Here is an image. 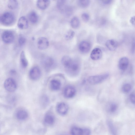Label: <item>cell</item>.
<instances>
[{
  "label": "cell",
  "instance_id": "9c48e42d",
  "mask_svg": "<svg viewBox=\"0 0 135 135\" xmlns=\"http://www.w3.org/2000/svg\"><path fill=\"white\" fill-rule=\"evenodd\" d=\"M69 109L68 105L64 102L58 103L56 106V110L58 113L61 115H64L68 112Z\"/></svg>",
  "mask_w": 135,
  "mask_h": 135
},
{
  "label": "cell",
  "instance_id": "8992f818",
  "mask_svg": "<svg viewBox=\"0 0 135 135\" xmlns=\"http://www.w3.org/2000/svg\"><path fill=\"white\" fill-rule=\"evenodd\" d=\"M4 86L7 91L12 92L15 91L17 88V84L15 80L12 78L7 79L4 83Z\"/></svg>",
  "mask_w": 135,
  "mask_h": 135
},
{
  "label": "cell",
  "instance_id": "ffe728a7",
  "mask_svg": "<svg viewBox=\"0 0 135 135\" xmlns=\"http://www.w3.org/2000/svg\"><path fill=\"white\" fill-rule=\"evenodd\" d=\"M44 119L45 122L49 125L52 124L55 121L54 116L51 114L49 113L46 114Z\"/></svg>",
  "mask_w": 135,
  "mask_h": 135
},
{
  "label": "cell",
  "instance_id": "e575fe53",
  "mask_svg": "<svg viewBox=\"0 0 135 135\" xmlns=\"http://www.w3.org/2000/svg\"><path fill=\"white\" fill-rule=\"evenodd\" d=\"M129 99L130 102L133 104H135V93L134 92L131 93L129 95Z\"/></svg>",
  "mask_w": 135,
  "mask_h": 135
},
{
  "label": "cell",
  "instance_id": "603a6c76",
  "mask_svg": "<svg viewBox=\"0 0 135 135\" xmlns=\"http://www.w3.org/2000/svg\"><path fill=\"white\" fill-rule=\"evenodd\" d=\"M18 2L17 1L10 0L8 1L7 6L10 9H16L18 6Z\"/></svg>",
  "mask_w": 135,
  "mask_h": 135
},
{
  "label": "cell",
  "instance_id": "52a82bcc",
  "mask_svg": "<svg viewBox=\"0 0 135 135\" xmlns=\"http://www.w3.org/2000/svg\"><path fill=\"white\" fill-rule=\"evenodd\" d=\"M76 93L75 88L72 85H68L64 88L63 91V95L66 98L70 99L73 98Z\"/></svg>",
  "mask_w": 135,
  "mask_h": 135
},
{
  "label": "cell",
  "instance_id": "7402d4cb",
  "mask_svg": "<svg viewBox=\"0 0 135 135\" xmlns=\"http://www.w3.org/2000/svg\"><path fill=\"white\" fill-rule=\"evenodd\" d=\"M28 18L30 21L32 23H36L38 19L37 14L34 12H31L29 14Z\"/></svg>",
  "mask_w": 135,
  "mask_h": 135
},
{
  "label": "cell",
  "instance_id": "7c38bea8",
  "mask_svg": "<svg viewBox=\"0 0 135 135\" xmlns=\"http://www.w3.org/2000/svg\"><path fill=\"white\" fill-rule=\"evenodd\" d=\"M61 86V83L59 80L56 79H52L50 82L49 87L52 90L56 91L59 90Z\"/></svg>",
  "mask_w": 135,
  "mask_h": 135
},
{
  "label": "cell",
  "instance_id": "ac0fdd59",
  "mask_svg": "<svg viewBox=\"0 0 135 135\" xmlns=\"http://www.w3.org/2000/svg\"><path fill=\"white\" fill-rule=\"evenodd\" d=\"M50 3V1L49 0H38L37 2V5L40 9L44 10L49 7Z\"/></svg>",
  "mask_w": 135,
  "mask_h": 135
},
{
  "label": "cell",
  "instance_id": "ba28073f",
  "mask_svg": "<svg viewBox=\"0 0 135 135\" xmlns=\"http://www.w3.org/2000/svg\"><path fill=\"white\" fill-rule=\"evenodd\" d=\"M2 38L3 41L7 44L12 43L14 40V35L12 32L9 31H6L2 33Z\"/></svg>",
  "mask_w": 135,
  "mask_h": 135
},
{
  "label": "cell",
  "instance_id": "8d00e7d4",
  "mask_svg": "<svg viewBox=\"0 0 135 135\" xmlns=\"http://www.w3.org/2000/svg\"><path fill=\"white\" fill-rule=\"evenodd\" d=\"M102 1L103 4H108L112 2V1L110 0H103Z\"/></svg>",
  "mask_w": 135,
  "mask_h": 135
},
{
  "label": "cell",
  "instance_id": "2e32d148",
  "mask_svg": "<svg viewBox=\"0 0 135 135\" xmlns=\"http://www.w3.org/2000/svg\"><path fill=\"white\" fill-rule=\"evenodd\" d=\"M17 26L21 29H26L28 27V21L25 17L22 16L20 18L18 21Z\"/></svg>",
  "mask_w": 135,
  "mask_h": 135
},
{
  "label": "cell",
  "instance_id": "d590c367",
  "mask_svg": "<svg viewBox=\"0 0 135 135\" xmlns=\"http://www.w3.org/2000/svg\"><path fill=\"white\" fill-rule=\"evenodd\" d=\"M130 23L133 25H135V16H134L132 17L130 20Z\"/></svg>",
  "mask_w": 135,
  "mask_h": 135
},
{
  "label": "cell",
  "instance_id": "d6986e66",
  "mask_svg": "<svg viewBox=\"0 0 135 135\" xmlns=\"http://www.w3.org/2000/svg\"><path fill=\"white\" fill-rule=\"evenodd\" d=\"M20 62L21 66L23 68H26L28 66V61L23 51H22L20 54Z\"/></svg>",
  "mask_w": 135,
  "mask_h": 135
},
{
  "label": "cell",
  "instance_id": "f35d334b",
  "mask_svg": "<svg viewBox=\"0 0 135 135\" xmlns=\"http://www.w3.org/2000/svg\"></svg>",
  "mask_w": 135,
  "mask_h": 135
},
{
  "label": "cell",
  "instance_id": "5b68a950",
  "mask_svg": "<svg viewBox=\"0 0 135 135\" xmlns=\"http://www.w3.org/2000/svg\"><path fill=\"white\" fill-rule=\"evenodd\" d=\"M41 75V72L39 68L37 66L32 67L29 73L30 78L31 80L36 81L39 79Z\"/></svg>",
  "mask_w": 135,
  "mask_h": 135
},
{
  "label": "cell",
  "instance_id": "d6a6232c",
  "mask_svg": "<svg viewBox=\"0 0 135 135\" xmlns=\"http://www.w3.org/2000/svg\"><path fill=\"white\" fill-rule=\"evenodd\" d=\"M41 101L42 104H44L46 105L48 104L49 102V99L46 96L44 95L42 97Z\"/></svg>",
  "mask_w": 135,
  "mask_h": 135
},
{
  "label": "cell",
  "instance_id": "277c9868",
  "mask_svg": "<svg viewBox=\"0 0 135 135\" xmlns=\"http://www.w3.org/2000/svg\"><path fill=\"white\" fill-rule=\"evenodd\" d=\"M41 63L43 68L47 71L51 70L55 66L54 60L52 58L49 56L44 57L41 60Z\"/></svg>",
  "mask_w": 135,
  "mask_h": 135
},
{
  "label": "cell",
  "instance_id": "5bb4252c",
  "mask_svg": "<svg viewBox=\"0 0 135 135\" xmlns=\"http://www.w3.org/2000/svg\"><path fill=\"white\" fill-rule=\"evenodd\" d=\"M129 61L128 59L126 57H123L120 59L118 63V67L122 71L126 70L128 66Z\"/></svg>",
  "mask_w": 135,
  "mask_h": 135
},
{
  "label": "cell",
  "instance_id": "8fae6325",
  "mask_svg": "<svg viewBox=\"0 0 135 135\" xmlns=\"http://www.w3.org/2000/svg\"><path fill=\"white\" fill-rule=\"evenodd\" d=\"M91 46L90 43L86 41H81L79 44V48L80 51L82 52L86 53L90 50Z\"/></svg>",
  "mask_w": 135,
  "mask_h": 135
},
{
  "label": "cell",
  "instance_id": "44dd1931",
  "mask_svg": "<svg viewBox=\"0 0 135 135\" xmlns=\"http://www.w3.org/2000/svg\"><path fill=\"white\" fill-rule=\"evenodd\" d=\"M80 24L79 20L77 17H73L71 20V26L74 28L76 29L78 28L80 25Z\"/></svg>",
  "mask_w": 135,
  "mask_h": 135
},
{
  "label": "cell",
  "instance_id": "cb8c5ba5",
  "mask_svg": "<svg viewBox=\"0 0 135 135\" xmlns=\"http://www.w3.org/2000/svg\"><path fill=\"white\" fill-rule=\"evenodd\" d=\"M107 124L112 135H117L116 128L113 123L110 121H108Z\"/></svg>",
  "mask_w": 135,
  "mask_h": 135
},
{
  "label": "cell",
  "instance_id": "f546056e",
  "mask_svg": "<svg viewBox=\"0 0 135 135\" xmlns=\"http://www.w3.org/2000/svg\"><path fill=\"white\" fill-rule=\"evenodd\" d=\"M75 33L72 30L68 31L66 34L65 37L67 40H70L74 36Z\"/></svg>",
  "mask_w": 135,
  "mask_h": 135
},
{
  "label": "cell",
  "instance_id": "4dcf8cb0",
  "mask_svg": "<svg viewBox=\"0 0 135 135\" xmlns=\"http://www.w3.org/2000/svg\"><path fill=\"white\" fill-rule=\"evenodd\" d=\"M18 42L20 46H23L26 42V39L25 37L22 35H20L18 38Z\"/></svg>",
  "mask_w": 135,
  "mask_h": 135
},
{
  "label": "cell",
  "instance_id": "d4e9b609",
  "mask_svg": "<svg viewBox=\"0 0 135 135\" xmlns=\"http://www.w3.org/2000/svg\"><path fill=\"white\" fill-rule=\"evenodd\" d=\"M71 132L72 135H82V129L74 127L71 129Z\"/></svg>",
  "mask_w": 135,
  "mask_h": 135
},
{
  "label": "cell",
  "instance_id": "6da1fadb",
  "mask_svg": "<svg viewBox=\"0 0 135 135\" xmlns=\"http://www.w3.org/2000/svg\"><path fill=\"white\" fill-rule=\"evenodd\" d=\"M64 68L66 73L72 76H75L78 75L80 69V65L79 63L73 60Z\"/></svg>",
  "mask_w": 135,
  "mask_h": 135
},
{
  "label": "cell",
  "instance_id": "836d02e7",
  "mask_svg": "<svg viewBox=\"0 0 135 135\" xmlns=\"http://www.w3.org/2000/svg\"><path fill=\"white\" fill-rule=\"evenodd\" d=\"M91 131L90 129L88 128L82 129V135H90Z\"/></svg>",
  "mask_w": 135,
  "mask_h": 135
},
{
  "label": "cell",
  "instance_id": "83f0119b",
  "mask_svg": "<svg viewBox=\"0 0 135 135\" xmlns=\"http://www.w3.org/2000/svg\"><path fill=\"white\" fill-rule=\"evenodd\" d=\"M131 86L129 83H125L122 86V89L124 93H128L130 91L131 89Z\"/></svg>",
  "mask_w": 135,
  "mask_h": 135
},
{
  "label": "cell",
  "instance_id": "9a60e30c",
  "mask_svg": "<svg viewBox=\"0 0 135 135\" xmlns=\"http://www.w3.org/2000/svg\"><path fill=\"white\" fill-rule=\"evenodd\" d=\"M16 118L20 120H24L28 117V114L27 112L23 109H19L16 112Z\"/></svg>",
  "mask_w": 135,
  "mask_h": 135
},
{
  "label": "cell",
  "instance_id": "7a4b0ae2",
  "mask_svg": "<svg viewBox=\"0 0 135 135\" xmlns=\"http://www.w3.org/2000/svg\"><path fill=\"white\" fill-rule=\"evenodd\" d=\"M109 75L108 73L92 76H89L87 79L88 82L91 85H95L100 83L107 79Z\"/></svg>",
  "mask_w": 135,
  "mask_h": 135
},
{
  "label": "cell",
  "instance_id": "4fadbf2b",
  "mask_svg": "<svg viewBox=\"0 0 135 135\" xmlns=\"http://www.w3.org/2000/svg\"><path fill=\"white\" fill-rule=\"evenodd\" d=\"M102 55L101 50L98 48L94 49L91 51L90 54L91 58L93 60H98L100 59Z\"/></svg>",
  "mask_w": 135,
  "mask_h": 135
},
{
  "label": "cell",
  "instance_id": "1f68e13d",
  "mask_svg": "<svg viewBox=\"0 0 135 135\" xmlns=\"http://www.w3.org/2000/svg\"><path fill=\"white\" fill-rule=\"evenodd\" d=\"M81 18L84 21L86 22L89 20L90 17L89 15L87 13H84L81 15Z\"/></svg>",
  "mask_w": 135,
  "mask_h": 135
},
{
  "label": "cell",
  "instance_id": "484cf974",
  "mask_svg": "<svg viewBox=\"0 0 135 135\" xmlns=\"http://www.w3.org/2000/svg\"><path fill=\"white\" fill-rule=\"evenodd\" d=\"M73 59L69 56L65 55L62 58L61 62L63 66L64 67L71 62Z\"/></svg>",
  "mask_w": 135,
  "mask_h": 135
},
{
  "label": "cell",
  "instance_id": "e0dca14e",
  "mask_svg": "<svg viewBox=\"0 0 135 135\" xmlns=\"http://www.w3.org/2000/svg\"><path fill=\"white\" fill-rule=\"evenodd\" d=\"M105 44L107 48L111 51L115 50L118 46L117 42L113 39L108 40L106 42Z\"/></svg>",
  "mask_w": 135,
  "mask_h": 135
},
{
  "label": "cell",
  "instance_id": "f1b7e54d",
  "mask_svg": "<svg viewBox=\"0 0 135 135\" xmlns=\"http://www.w3.org/2000/svg\"><path fill=\"white\" fill-rule=\"evenodd\" d=\"M117 108V105L115 103H112L109 105L108 110L110 112L113 113L116 111Z\"/></svg>",
  "mask_w": 135,
  "mask_h": 135
},
{
  "label": "cell",
  "instance_id": "3957f363",
  "mask_svg": "<svg viewBox=\"0 0 135 135\" xmlns=\"http://www.w3.org/2000/svg\"><path fill=\"white\" fill-rule=\"evenodd\" d=\"M15 20L14 15L11 12H8L4 13L1 18L2 23L6 26L11 25L14 22Z\"/></svg>",
  "mask_w": 135,
  "mask_h": 135
},
{
  "label": "cell",
  "instance_id": "30bf717a",
  "mask_svg": "<svg viewBox=\"0 0 135 135\" xmlns=\"http://www.w3.org/2000/svg\"><path fill=\"white\" fill-rule=\"evenodd\" d=\"M38 48L44 50L48 48L49 45V42L48 39L44 37H40L38 38L37 42Z\"/></svg>",
  "mask_w": 135,
  "mask_h": 135
},
{
  "label": "cell",
  "instance_id": "74e56055",
  "mask_svg": "<svg viewBox=\"0 0 135 135\" xmlns=\"http://www.w3.org/2000/svg\"><path fill=\"white\" fill-rule=\"evenodd\" d=\"M16 71L14 69L11 70L9 72L10 74L12 75H15L16 74Z\"/></svg>",
  "mask_w": 135,
  "mask_h": 135
},
{
  "label": "cell",
  "instance_id": "4316f807",
  "mask_svg": "<svg viewBox=\"0 0 135 135\" xmlns=\"http://www.w3.org/2000/svg\"><path fill=\"white\" fill-rule=\"evenodd\" d=\"M77 3L78 5L80 7L85 8L89 6L90 1L88 0H78Z\"/></svg>",
  "mask_w": 135,
  "mask_h": 135
}]
</instances>
